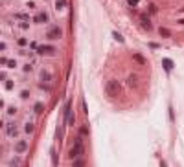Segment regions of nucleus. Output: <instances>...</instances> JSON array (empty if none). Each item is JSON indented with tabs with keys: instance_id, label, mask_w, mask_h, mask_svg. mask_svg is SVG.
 I'll use <instances>...</instances> for the list:
<instances>
[{
	"instance_id": "1",
	"label": "nucleus",
	"mask_w": 184,
	"mask_h": 167,
	"mask_svg": "<svg viewBox=\"0 0 184 167\" xmlns=\"http://www.w3.org/2000/svg\"><path fill=\"white\" fill-rule=\"evenodd\" d=\"M105 92H107V96L116 97V96H120V92H122V85H120L118 81L111 79V81L107 83V86H105Z\"/></svg>"
},
{
	"instance_id": "2",
	"label": "nucleus",
	"mask_w": 184,
	"mask_h": 167,
	"mask_svg": "<svg viewBox=\"0 0 184 167\" xmlns=\"http://www.w3.org/2000/svg\"><path fill=\"white\" fill-rule=\"evenodd\" d=\"M83 153H85V147H83V140H81V136H79V138H76V145H74V149L70 151V156H72V158H77V156H83Z\"/></svg>"
},
{
	"instance_id": "3",
	"label": "nucleus",
	"mask_w": 184,
	"mask_h": 167,
	"mask_svg": "<svg viewBox=\"0 0 184 167\" xmlns=\"http://www.w3.org/2000/svg\"><path fill=\"white\" fill-rule=\"evenodd\" d=\"M46 37H48V39H52V40H53V39H61V37H63V31H61V28H57V26H55V28H52V29L48 31V35H46Z\"/></svg>"
},
{
	"instance_id": "4",
	"label": "nucleus",
	"mask_w": 184,
	"mask_h": 167,
	"mask_svg": "<svg viewBox=\"0 0 184 167\" xmlns=\"http://www.w3.org/2000/svg\"><path fill=\"white\" fill-rule=\"evenodd\" d=\"M48 20V15L46 13H39L37 17H35V24H44Z\"/></svg>"
},
{
	"instance_id": "5",
	"label": "nucleus",
	"mask_w": 184,
	"mask_h": 167,
	"mask_svg": "<svg viewBox=\"0 0 184 167\" xmlns=\"http://www.w3.org/2000/svg\"><path fill=\"white\" fill-rule=\"evenodd\" d=\"M37 51H39V53H53L55 50H53L52 46H39V48H37Z\"/></svg>"
},
{
	"instance_id": "6",
	"label": "nucleus",
	"mask_w": 184,
	"mask_h": 167,
	"mask_svg": "<svg viewBox=\"0 0 184 167\" xmlns=\"http://www.w3.org/2000/svg\"><path fill=\"white\" fill-rule=\"evenodd\" d=\"M7 134H9V136H17V127H15V123H7Z\"/></svg>"
},
{
	"instance_id": "7",
	"label": "nucleus",
	"mask_w": 184,
	"mask_h": 167,
	"mask_svg": "<svg viewBox=\"0 0 184 167\" xmlns=\"http://www.w3.org/2000/svg\"><path fill=\"white\" fill-rule=\"evenodd\" d=\"M28 149V142H18L17 143V153H24Z\"/></svg>"
},
{
	"instance_id": "8",
	"label": "nucleus",
	"mask_w": 184,
	"mask_h": 167,
	"mask_svg": "<svg viewBox=\"0 0 184 167\" xmlns=\"http://www.w3.org/2000/svg\"><path fill=\"white\" fill-rule=\"evenodd\" d=\"M140 20H142V26H144V28L151 29V22H149V18H147L146 15H142V17H140Z\"/></svg>"
},
{
	"instance_id": "9",
	"label": "nucleus",
	"mask_w": 184,
	"mask_h": 167,
	"mask_svg": "<svg viewBox=\"0 0 184 167\" xmlns=\"http://www.w3.org/2000/svg\"><path fill=\"white\" fill-rule=\"evenodd\" d=\"M162 64H164V68H166L168 72H171V68H173V61H171V59H164Z\"/></svg>"
},
{
	"instance_id": "10",
	"label": "nucleus",
	"mask_w": 184,
	"mask_h": 167,
	"mask_svg": "<svg viewBox=\"0 0 184 167\" xmlns=\"http://www.w3.org/2000/svg\"><path fill=\"white\" fill-rule=\"evenodd\" d=\"M129 86H138V75H129Z\"/></svg>"
},
{
	"instance_id": "11",
	"label": "nucleus",
	"mask_w": 184,
	"mask_h": 167,
	"mask_svg": "<svg viewBox=\"0 0 184 167\" xmlns=\"http://www.w3.org/2000/svg\"><path fill=\"white\" fill-rule=\"evenodd\" d=\"M133 59H135V61H136V63H138V64H142V66H144V64H146V59H144V57H142V55H138V53H135V55H133Z\"/></svg>"
},
{
	"instance_id": "12",
	"label": "nucleus",
	"mask_w": 184,
	"mask_h": 167,
	"mask_svg": "<svg viewBox=\"0 0 184 167\" xmlns=\"http://www.w3.org/2000/svg\"><path fill=\"white\" fill-rule=\"evenodd\" d=\"M41 79H42V81H46V83H50V79H52L50 72H44V70H42V72H41Z\"/></svg>"
},
{
	"instance_id": "13",
	"label": "nucleus",
	"mask_w": 184,
	"mask_h": 167,
	"mask_svg": "<svg viewBox=\"0 0 184 167\" xmlns=\"http://www.w3.org/2000/svg\"><path fill=\"white\" fill-rule=\"evenodd\" d=\"M55 7H57V9L66 7V0H55Z\"/></svg>"
},
{
	"instance_id": "14",
	"label": "nucleus",
	"mask_w": 184,
	"mask_h": 167,
	"mask_svg": "<svg viewBox=\"0 0 184 167\" xmlns=\"http://www.w3.org/2000/svg\"><path fill=\"white\" fill-rule=\"evenodd\" d=\"M74 123H76V116L70 112V114H68V125H74Z\"/></svg>"
},
{
	"instance_id": "15",
	"label": "nucleus",
	"mask_w": 184,
	"mask_h": 167,
	"mask_svg": "<svg viewBox=\"0 0 184 167\" xmlns=\"http://www.w3.org/2000/svg\"><path fill=\"white\" fill-rule=\"evenodd\" d=\"M160 35H164V37H170V31H168L166 28H160Z\"/></svg>"
},
{
	"instance_id": "16",
	"label": "nucleus",
	"mask_w": 184,
	"mask_h": 167,
	"mask_svg": "<svg viewBox=\"0 0 184 167\" xmlns=\"http://www.w3.org/2000/svg\"><path fill=\"white\" fill-rule=\"evenodd\" d=\"M24 131H26V132H33V125H31V123H28V125L24 127Z\"/></svg>"
},
{
	"instance_id": "17",
	"label": "nucleus",
	"mask_w": 184,
	"mask_h": 167,
	"mask_svg": "<svg viewBox=\"0 0 184 167\" xmlns=\"http://www.w3.org/2000/svg\"><path fill=\"white\" fill-rule=\"evenodd\" d=\"M35 112H37V114H39V112H42V105H41V103H37V105H35Z\"/></svg>"
},
{
	"instance_id": "18",
	"label": "nucleus",
	"mask_w": 184,
	"mask_h": 167,
	"mask_svg": "<svg viewBox=\"0 0 184 167\" xmlns=\"http://www.w3.org/2000/svg\"><path fill=\"white\" fill-rule=\"evenodd\" d=\"M15 112H17V110H15V107H9V108H7V114H9V116H13Z\"/></svg>"
},
{
	"instance_id": "19",
	"label": "nucleus",
	"mask_w": 184,
	"mask_h": 167,
	"mask_svg": "<svg viewBox=\"0 0 184 167\" xmlns=\"http://www.w3.org/2000/svg\"><path fill=\"white\" fill-rule=\"evenodd\" d=\"M7 66H9V68H15V66H17V63H15V61H7Z\"/></svg>"
},
{
	"instance_id": "20",
	"label": "nucleus",
	"mask_w": 184,
	"mask_h": 167,
	"mask_svg": "<svg viewBox=\"0 0 184 167\" xmlns=\"http://www.w3.org/2000/svg\"><path fill=\"white\" fill-rule=\"evenodd\" d=\"M114 39H116V40H120V42L123 40V39H122V35H118V33H114Z\"/></svg>"
},
{
	"instance_id": "21",
	"label": "nucleus",
	"mask_w": 184,
	"mask_h": 167,
	"mask_svg": "<svg viewBox=\"0 0 184 167\" xmlns=\"http://www.w3.org/2000/svg\"><path fill=\"white\" fill-rule=\"evenodd\" d=\"M6 88H7V90H11V88H13V83H9V81H7V83H6Z\"/></svg>"
}]
</instances>
